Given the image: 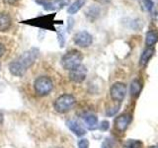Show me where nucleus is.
<instances>
[{"mask_svg": "<svg viewBox=\"0 0 158 148\" xmlns=\"http://www.w3.org/2000/svg\"><path fill=\"white\" fill-rule=\"evenodd\" d=\"M83 56L82 53L76 51V49H71L67 51L61 58V65L65 70L70 71L71 69L79 66L82 63Z\"/></svg>", "mask_w": 158, "mask_h": 148, "instance_id": "1", "label": "nucleus"}, {"mask_svg": "<svg viewBox=\"0 0 158 148\" xmlns=\"http://www.w3.org/2000/svg\"><path fill=\"white\" fill-rule=\"evenodd\" d=\"M76 99L70 94H63L59 96L53 104V108L56 112L59 113H65L72 110V108L75 106Z\"/></svg>", "mask_w": 158, "mask_h": 148, "instance_id": "2", "label": "nucleus"}, {"mask_svg": "<svg viewBox=\"0 0 158 148\" xmlns=\"http://www.w3.org/2000/svg\"><path fill=\"white\" fill-rule=\"evenodd\" d=\"M53 88V82L48 76H40L35 80L34 89L37 95L39 96H47L52 92Z\"/></svg>", "mask_w": 158, "mask_h": 148, "instance_id": "3", "label": "nucleus"}, {"mask_svg": "<svg viewBox=\"0 0 158 148\" xmlns=\"http://www.w3.org/2000/svg\"><path fill=\"white\" fill-rule=\"evenodd\" d=\"M38 56H39V49L36 47H32L29 51H25L22 56H20L16 61L20 64V66L25 71H27V69L29 67H31L35 63V61L37 60Z\"/></svg>", "mask_w": 158, "mask_h": 148, "instance_id": "4", "label": "nucleus"}, {"mask_svg": "<svg viewBox=\"0 0 158 148\" xmlns=\"http://www.w3.org/2000/svg\"><path fill=\"white\" fill-rule=\"evenodd\" d=\"M127 93V86L125 83L116 82L114 83L110 89V95L114 101L121 103L126 97Z\"/></svg>", "mask_w": 158, "mask_h": 148, "instance_id": "5", "label": "nucleus"}, {"mask_svg": "<svg viewBox=\"0 0 158 148\" xmlns=\"http://www.w3.org/2000/svg\"><path fill=\"white\" fill-rule=\"evenodd\" d=\"M73 41L78 47H90L93 43V37H92V35L89 34L87 31H81L74 35Z\"/></svg>", "mask_w": 158, "mask_h": 148, "instance_id": "6", "label": "nucleus"}, {"mask_svg": "<svg viewBox=\"0 0 158 148\" xmlns=\"http://www.w3.org/2000/svg\"><path fill=\"white\" fill-rule=\"evenodd\" d=\"M87 75V68L80 64L79 66L69 71V79L74 83H81L85 80Z\"/></svg>", "mask_w": 158, "mask_h": 148, "instance_id": "7", "label": "nucleus"}, {"mask_svg": "<svg viewBox=\"0 0 158 148\" xmlns=\"http://www.w3.org/2000/svg\"><path fill=\"white\" fill-rule=\"evenodd\" d=\"M131 122V116L130 113H123L115 120V127L118 131L123 132Z\"/></svg>", "mask_w": 158, "mask_h": 148, "instance_id": "8", "label": "nucleus"}, {"mask_svg": "<svg viewBox=\"0 0 158 148\" xmlns=\"http://www.w3.org/2000/svg\"><path fill=\"white\" fill-rule=\"evenodd\" d=\"M38 4H41L43 8L47 11H54V10L61 9L64 6H66V3L63 2H56V1H51V0H36Z\"/></svg>", "mask_w": 158, "mask_h": 148, "instance_id": "9", "label": "nucleus"}, {"mask_svg": "<svg viewBox=\"0 0 158 148\" xmlns=\"http://www.w3.org/2000/svg\"><path fill=\"white\" fill-rule=\"evenodd\" d=\"M66 125L69 130H70L75 135L83 136L86 134V130L82 126V125L79 121H77L75 120H69L66 122Z\"/></svg>", "mask_w": 158, "mask_h": 148, "instance_id": "10", "label": "nucleus"}, {"mask_svg": "<svg viewBox=\"0 0 158 148\" xmlns=\"http://www.w3.org/2000/svg\"><path fill=\"white\" fill-rule=\"evenodd\" d=\"M83 121L86 123L87 127L89 130H94L99 126L98 125V117L92 113H85L83 115Z\"/></svg>", "mask_w": 158, "mask_h": 148, "instance_id": "11", "label": "nucleus"}, {"mask_svg": "<svg viewBox=\"0 0 158 148\" xmlns=\"http://www.w3.org/2000/svg\"><path fill=\"white\" fill-rule=\"evenodd\" d=\"M155 49L153 47H148L147 48H145L144 51H142L141 56H140V59H139V65L140 66H145L148 63V61L150 60L151 57L154 56Z\"/></svg>", "mask_w": 158, "mask_h": 148, "instance_id": "12", "label": "nucleus"}, {"mask_svg": "<svg viewBox=\"0 0 158 148\" xmlns=\"http://www.w3.org/2000/svg\"><path fill=\"white\" fill-rule=\"evenodd\" d=\"M12 20L7 13L0 12V32H5L11 27Z\"/></svg>", "mask_w": 158, "mask_h": 148, "instance_id": "13", "label": "nucleus"}, {"mask_svg": "<svg viewBox=\"0 0 158 148\" xmlns=\"http://www.w3.org/2000/svg\"><path fill=\"white\" fill-rule=\"evenodd\" d=\"M142 89V83L139 79H135L131 83V95L132 97H137L140 94Z\"/></svg>", "mask_w": 158, "mask_h": 148, "instance_id": "14", "label": "nucleus"}, {"mask_svg": "<svg viewBox=\"0 0 158 148\" xmlns=\"http://www.w3.org/2000/svg\"><path fill=\"white\" fill-rule=\"evenodd\" d=\"M85 3H86V0H76V1H74L67 9L68 14H70V15L76 14L79 10L85 5Z\"/></svg>", "mask_w": 158, "mask_h": 148, "instance_id": "15", "label": "nucleus"}, {"mask_svg": "<svg viewBox=\"0 0 158 148\" xmlns=\"http://www.w3.org/2000/svg\"><path fill=\"white\" fill-rule=\"evenodd\" d=\"M158 42V32L156 31H149L147 32L145 37V43L147 47H152Z\"/></svg>", "mask_w": 158, "mask_h": 148, "instance_id": "16", "label": "nucleus"}, {"mask_svg": "<svg viewBox=\"0 0 158 148\" xmlns=\"http://www.w3.org/2000/svg\"><path fill=\"white\" fill-rule=\"evenodd\" d=\"M99 14H100V9H99L98 7H96V6H91V7H89L87 9L86 17L93 21V20H95L99 16Z\"/></svg>", "mask_w": 158, "mask_h": 148, "instance_id": "17", "label": "nucleus"}, {"mask_svg": "<svg viewBox=\"0 0 158 148\" xmlns=\"http://www.w3.org/2000/svg\"><path fill=\"white\" fill-rule=\"evenodd\" d=\"M142 142L140 140L130 139L123 143V148H142Z\"/></svg>", "mask_w": 158, "mask_h": 148, "instance_id": "18", "label": "nucleus"}, {"mask_svg": "<svg viewBox=\"0 0 158 148\" xmlns=\"http://www.w3.org/2000/svg\"><path fill=\"white\" fill-rule=\"evenodd\" d=\"M141 8L144 10V11H151L153 8V1L152 0H142L141 3Z\"/></svg>", "mask_w": 158, "mask_h": 148, "instance_id": "19", "label": "nucleus"}, {"mask_svg": "<svg viewBox=\"0 0 158 148\" xmlns=\"http://www.w3.org/2000/svg\"><path fill=\"white\" fill-rule=\"evenodd\" d=\"M118 110H120V105H117V106H114V107H111V108L107 109L106 113H107V116L112 117L114 115H116Z\"/></svg>", "mask_w": 158, "mask_h": 148, "instance_id": "20", "label": "nucleus"}, {"mask_svg": "<svg viewBox=\"0 0 158 148\" xmlns=\"http://www.w3.org/2000/svg\"><path fill=\"white\" fill-rule=\"evenodd\" d=\"M57 37H58V43H59V47H64V43H65V38H64V34L62 31L58 32L57 33Z\"/></svg>", "mask_w": 158, "mask_h": 148, "instance_id": "21", "label": "nucleus"}, {"mask_svg": "<svg viewBox=\"0 0 158 148\" xmlns=\"http://www.w3.org/2000/svg\"><path fill=\"white\" fill-rule=\"evenodd\" d=\"M78 148H89V141L86 138H83L78 141Z\"/></svg>", "mask_w": 158, "mask_h": 148, "instance_id": "22", "label": "nucleus"}, {"mask_svg": "<svg viewBox=\"0 0 158 148\" xmlns=\"http://www.w3.org/2000/svg\"><path fill=\"white\" fill-rule=\"evenodd\" d=\"M109 126H110V125H109V121H103L100 123V125H99V128H100L101 130L105 131V130H108Z\"/></svg>", "mask_w": 158, "mask_h": 148, "instance_id": "23", "label": "nucleus"}, {"mask_svg": "<svg viewBox=\"0 0 158 148\" xmlns=\"http://www.w3.org/2000/svg\"><path fill=\"white\" fill-rule=\"evenodd\" d=\"M102 148H113V146L111 144V142L109 141L108 139H106L105 141L102 143Z\"/></svg>", "mask_w": 158, "mask_h": 148, "instance_id": "24", "label": "nucleus"}, {"mask_svg": "<svg viewBox=\"0 0 158 148\" xmlns=\"http://www.w3.org/2000/svg\"><path fill=\"white\" fill-rule=\"evenodd\" d=\"M4 53H5V47L2 43H0V57H1Z\"/></svg>", "mask_w": 158, "mask_h": 148, "instance_id": "25", "label": "nucleus"}, {"mask_svg": "<svg viewBox=\"0 0 158 148\" xmlns=\"http://www.w3.org/2000/svg\"><path fill=\"white\" fill-rule=\"evenodd\" d=\"M95 1L101 3V4H107V3H110L111 0H95Z\"/></svg>", "mask_w": 158, "mask_h": 148, "instance_id": "26", "label": "nucleus"}, {"mask_svg": "<svg viewBox=\"0 0 158 148\" xmlns=\"http://www.w3.org/2000/svg\"><path fill=\"white\" fill-rule=\"evenodd\" d=\"M4 1L8 4H14V3H16L18 0H4Z\"/></svg>", "mask_w": 158, "mask_h": 148, "instance_id": "27", "label": "nucleus"}, {"mask_svg": "<svg viewBox=\"0 0 158 148\" xmlns=\"http://www.w3.org/2000/svg\"><path fill=\"white\" fill-rule=\"evenodd\" d=\"M52 1H56V2H63V3H66V4H68L69 0H52Z\"/></svg>", "mask_w": 158, "mask_h": 148, "instance_id": "28", "label": "nucleus"}, {"mask_svg": "<svg viewBox=\"0 0 158 148\" xmlns=\"http://www.w3.org/2000/svg\"><path fill=\"white\" fill-rule=\"evenodd\" d=\"M3 123V113L0 112V125H2Z\"/></svg>", "mask_w": 158, "mask_h": 148, "instance_id": "29", "label": "nucleus"}, {"mask_svg": "<svg viewBox=\"0 0 158 148\" xmlns=\"http://www.w3.org/2000/svg\"><path fill=\"white\" fill-rule=\"evenodd\" d=\"M149 148H158V145H153V146H150Z\"/></svg>", "mask_w": 158, "mask_h": 148, "instance_id": "30", "label": "nucleus"}, {"mask_svg": "<svg viewBox=\"0 0 158 148\" xmlns=\"http://www.w3.org/2000/svg\"><path fill=\"white\" fill-rule=\"evenodd\" d=\"M0 68H1V64H0Z\"/></svg>", "mask_w": 158, "mask_h": 148, "instance_id": "31", "label": "nucleus"}, {"mask_svg": "<svg viewBox=\"0 0 158 148\" xmlns=\"http://www.w3.org/2000/svg\"><path fill=\"white\" fill-rule=\"evenodd\" d=\"M57 148H59V147H57Z\"/></svg>", "mask_w": 158, "mask_h": 148, "instance_id": "32", "label": "nucleus"}]
</instances>
